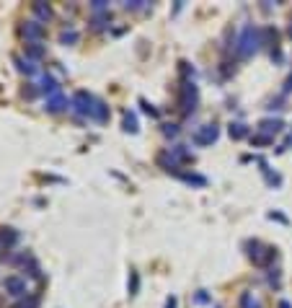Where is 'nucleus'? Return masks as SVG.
<instances>
[{
    "mask_svg": "<svg viewBox=\"0 0 292 308\" xmlns=\"http://www.w3.org/2000/svg\"><path fill=\"white\" fill-rule=\"evenodd\" d=\"M166 308H176V298H168V301H166Z\"/></svg>",
    "mask_w": 292,
    "mask_h": 308,
    "instance_id": "nucleus-27",
    "label": "nucleus"
},
{
    "mask_svg": "<svg viewBox=\"0 0 292 308\" xmlns=\"http://www.w3.org/2000/svg\"><path fill=\"white\" fill-rule=\"evenodd\" d=\"M39 306V301L36 298H23V301H18L16 306H11V308H36Z\"/></svg>",
    "mask_w": 292,
    "mask_h": 308,
    "instance_id": "nucleus-20",
    "label": "nucleus"
},
{
    "mask_svg": "<svg viewBox=\"0 0 292 308\" xmlns=\"http://www.w3.org/2000/svg\"><path fill=\"white\" fill-rule=\"evenodd\" d=\"M197 101H199V91L191 80H184L181 86V112L184 114H191L197 109Z\"/></svg>",
    "mask_w": 292,
    "mask_h": 308,
    "instance_id": "nucleus-4",
    "label": "nucleus"
},
{
    "mask_svg": "<svg viewBox=\"0 0 292 308\" xmlns=\"http://www.w3.org/2000/svg\"><path fill=\"white\" fill-rule=\"evenodd\" d=\"M290 36H292V24H290Z\"/></svg>",
    "mask_w": 292,
    "mask_h": 308,
    "instance_id": "nucleus-29",
    "label": "nucleus"
},
{
    "mask_svg": "<svg viewBox=\"0 0 292 308\" xmlns=\"http://www.w3.org/2000/svg\"><path fill=\"white\" fill-rule=\"evenodd\" d=\"M13 62H16V68L21 70V72H26V75H36V68H34V62H31V60H23V57H13Z\"/></svg>",
    "mask_w": 292,
    "mask_h": 308,
    "instance_id": "nucleus-15",
    "label": "nucleus"
},
{
    "mask_svg": "<svg viewBox=\"0 0 292 308\" xmlns=\"http://www.w3.org/2000/svg\"><path fill=\"white\" fill-rule=\"evenodd\" d=\"M124 130L127 132H137V117L130 114V112L124 114Z\"/></svg>",
    "mask_w": 292,
    "mask_h": 308,
    "instance_id": "nucleus-17",
    "label": "nucleus"
},
{
    "mask_svg": "<svg viewBox=\"0 0 292 308\" xmlns=\"http://www.w3.org/2000/svg\"><path fill=\"white\" fill-rule=\"evenodd\" d=\"M39 91H42V94H47V96H54V94H60V83L52 75H42Z\"/></svg>",
    "mask_w": 292,
    "mask_h": 308,
    "instance_id": "nucleus-10",
    "label": "nucleus"
},
{
    "mask_svg": "<svg viewBox=\"0 0 292 308\" xmlns=\"http://www.w3.org/2000/svg\"><path fill=\"white\" fill-rule=\"evenodd\" d=\"M106 21H109V13L96 16V18H93V29H96V31H104V29H106Z\"/></svg>",
    "mask_w": 292,
    "mask_h": 308,
    "instance_id": "nucleus-21",
    "label": "nucleus"
},
{
    "mask_svg": "<svg viewBox=\"0 0 292 308\" xmlns=\"http://www.w3.org/2000/svg\"><path fill=\"white\" fill-rule=\"evenodd\" d=\"M70 106L75 109V114H78V117H90V114H93V106H96V98L90 96L88 91H78V94L72 96Z\"/></svg>",
    "mask_w": 292,
    "mask_h": 308,
    "instance_id": "nucleus-3",
    "label": "nucleus"
},
{
    "mask_svg": "<svg viewBox=\"0 0 292 308\" xmlns=\"http://www.w3.org/2000/svg\"><path fill=\"white\" fill-rule=\"evenodd\" d=\"M248 249H251L248 257H251V261H253L256 267H267L269 261L274 259V254H277L271 246H264L261 241H248Z\"/></svg>",
    "mask_w": 292,
    "mask_h": 308,
    "instance_id": "nucleus-2",
    "label": "nucleus"
},
{
    "mask_svg": "<svg viewBox=\"0 0 292 308\" xmlns=\"http://www.w3.org/2000/svg\"><path fill=\"white\" fill-rule=\"evenodd\" d=\"M60 42H62V44H75V42H78V31H72V29H70V31H62V34H60Z\"/></svg>",
    "mask_w": 292,
    "mask_h": 308,
    "instance_id": "nucleus-18",
    "label": "nucleus"
},
{
    "mask_svg": "<svg viewBox=\"0 0 292 308\" xmlns=\"http://www.w3.org/2000/svg\"><path fill=\"white\" fill-rule=\"evenodd\" d=\"M5 293L8 295H23L26 293V277H18V275H11V277H5Z\"/></svg>",
    "mask_w": 292,
    "mask_h": 308,
    "instance_id": "nucleus-7",
    "label": "nucleus"
},
{
    "mask_svg": "<svg viewBox=\"0 0 292 308\" xmlns=\"http://www.w3.org/2000/svg\"><path fill=\"white\" fill-rule=\"evenodd\" d=\"M163 132L171 135V138H176V135H179V124H163Z\"/></svg>",
    "mask_w": 292,
    "mask_h": 308,
    "instance_id": "nucleus-23",
    "label": "nucleus"
},
{
    "mask_svg": "<svg viewBox=\"0 0 292 308\" xmlns=\"http://www.w3.org/2000/svg\"><path fill=\"white\" fill-rule=\"evenodd\" d=\"M282 127H285V122H282V119H261L259 122V130L264 135H269V138H274L277 132H282Z\"/></svg>",
    "mask_w": 292,
    "mask_h": 308,
    "instance_id": "nucleus-8",
    "label": "nucleus"
},
{
    "mask_svg": "<svg viewBox=\"0 0 292 308\" xmlns=\"http://www.w3.org/2000/svg\"><path fill=\"white\" fill-rule=\"evenodd\" d=\"M279 308H292V306H290L287 301H282V303H279Z\"/></svg>",
    "mask_w": 292,
    "mask_h": 308,
    "instance_id": "nucleus-28",
    "label": "nucleus"
},
{
    "mask_svg": "<svg viewBox=\"0 0 292 308\" xmlns=\"http://www.w3.org/2000/svg\"><path fill=\"white\" fill-rule=\"evenodd\" d=\"M16 238H18V233L13 228H3V231H0V249L8 251L16 243Z\"/></svg>",
    "mask_w": 292,
    "mask_h": 308,
    "instance_id": "nucleus-11",
    "label": "nucleus"
},
{
    "mask_svg": "<svg viewBox=\"0 0 292 308\" xmlns=\"http://www.w3.org/2000/svg\"><path fill=\"white\" fill-rule=\"evenodd\" d=\"M90 117H93L96 122H106V119H109V106L96 98V106H93V114H90Z\"/></svg>",
    "mask_w": 292,
    "mask_h": 308,
    "instance_id": "nucleus-14",
    "label": "nucleus"
},
{
    "mask_svg": "<svg viewBox=\"0 0 292 308\" xmlns=\"http://www.w3.org/2000/svg\"><path fill=\"white\" fill-rule=\"evenodd\" d=\"M65 109H67V98L62 96V91H60V94H54V96H49V98H47V112L57 114V112H65Z\"/></svg>",
    "mask_w": 292,
    "mask_h": 308,
    "instance_id": "nucleus-9",
    "label": "nucleus"
},
{
    "mask_svg": "<svg viewBox=\"0 0 292 308\" xmlns=\"http://www.w3.org/2000/svg\"><path fill=\"white\" fill-rule=\"evenodd\" d=\"M90 8H93L96 13H104V11H106V3H104V0H96V3L90 5Z\"/></svg>",
    "mask_w": 292,
    "mask_h": 308,
    "instance_id": "nucleus-25",
    "label": "nucleus"
},
{
    "mask_svg": "<svg viewBox=\"0 0 292 308\" xmlns=\"http://www.w3.org/2000/svg\"><path fill=\"white\" fill-rule=\"evenodd\" d=\"M140 104H142V109H145V112H148L150 117H158V109H155V106H150L148 101H145V98H140Z\"/></svg>",
    "mask_w": 292,
    "mask_h": 308,
    "instance_id": "nucleus-24",
    "label": "nucleus"
},
{
    "mask_svg": "<svg viewBox=\"0 0 292 308\" xmlns=\"http://www.w3.org/2000/svg\"><path fill=\"white\" fill-rule=\"evenodd\" d=\"M248 135V127H246L243 122H233L230 124V138L233 140H241V138H246Z\"/></svg>",
    "mask_w": 292,
    "mask_h": 308,
    "instance_id": "nucleus-16",
    "label": "nucleus"
},
{
    "mask_svg": "<svg viewBox=\"0 0 292 308\" xmlns=\"http://www.w3.org/2000/svg\"><path fill=\"white\" fill-rule=\"evenodd\" d=\"M137 287H140V275L130 272V295H137Z\"/></svg>",
    "mask_w": 292,
    "mask_h": 308,
    "instance_id": "nucleus-19",
    "label": "nucleus"
},
{
    "mask_svg": "<svg viewBox=\"0 0 292 308\" xmlns=\"http://www.w3.org/2000/svg\"><path fill=\"white\" fill-rule=\"evenodd\" d=\"M290 91H292V75L287 78V83H285V94H290Z\"/></svg>",
    "mask_w": 292,
    "mask_h": 308,
    "instance_id": "nucleus-26",
    "label": "nucleus"
},
{
    "mask_svg": "<svg viewBox=\"0 0 292 308\" xmlns=\"http://www.w3.org/2000/svg\"><path fill=\"white\" fill-rule=\"evenodd\" d=\"M44 57V47L39 42H34V44H26V60H42Z\"/></svg>",
    "mask_w": 292,
    "mask_h": 308,
    "instance_id": "nucleus-13",
    "label": "nucleus"
},
{
    "mask_svg": "<svg viewBox=\"0 0 292 308\" xmlns=\"http://www.w3.org/2000/svg\"><path fill=\"white\" fill-rule=\"evenodd\" d=\"M31 11H34V16H36V21H42V24H47L49 18H52V8L44 5V3H34Z\"/></svg>",
    "mask_w": 292,
    "mask_h": 308,
    "instance_id": "nucleus-12",
    "label": "nucleus"
},
{
    "mask_svg": "<svg viewBox=\"0 0 292 308\" xmlns=\"http://www.w3.org/2000/svg\"><path fill=\"white\" fill-rule=\"evenodd\" d=\"M217 135H220V127L217 124H202L191 135V140H194V145H212L217 140Z\"/></svg>",
    "mask_w": 292,
    "mask_h": 308,
    "instance_id": "nucleus-5",
    "label": "nucleus"
},
{
    "mask_svg": "<svg viewBox=\"0 0 292 308\" xmlns=\"http://www.w3.org/2000/svg\"><path fill=\"white\" fill-rule=\"evenodd\" d=\"M264 31L256 29V26H243L241 29V36H238V42H235V52L241 54V57H251L253 52L259 49V44H264Z\"/></svg>",
    "mask_w": 292,
    "mask_h": 308,
    "instance_id": "nucleus-1",
    "label": "nucleus"
},
{
    "mask_svg": "<svg viewBox=\"0 0 292 308\" xmlns=\"http://www.w3.org/2000/svg\"><path fill=\"white\" fill-rule=\"evenodd\" d=\"M253 145H271L274 142V138H269V135H256V138H251Z\"/></svg>",
    "mask_w": 292,
    "mask_h": 308,
    "instance_id": "nucleus-22",
    "label": "nucleus"
},
{
    "mask_svg": "<svg viewBox=\"0 0 292 308\" xmlns=\"http://www.w3.org/2000/svg\"><path fill=\"white\" fill-rule=\"evenodd\" d=\"M21 34L34 44V42H39L42 36H44V24H42V21H36V18H31V21H26V24L21 26Z\"/></svg>",
    "mask_w": 292,
    "mask_h": 308,
    "instance_id": "nucleus-6",
    "label": "nucleus"
}]
</instances>
